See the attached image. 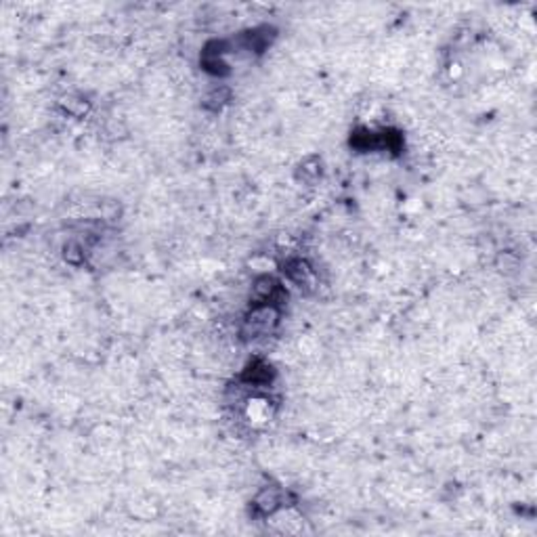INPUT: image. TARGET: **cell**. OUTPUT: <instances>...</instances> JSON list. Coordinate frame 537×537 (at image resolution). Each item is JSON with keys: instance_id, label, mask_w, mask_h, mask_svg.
Returning a JSON list of instances; mask_svg holds the SVG:
<instances>
[{"instance_id": "cell-1", "label": "cell", "mask_w": 537, "mask_h": 537, "mask_svg": "<svg viewBox=\"0 0 537 537\" xmlns=\"http://www.w3.org/2000/svg\"><path fill=\"white\" fill-rule=\"evenodd\" d=\"M277 320H279V313L275 311L273 305L268 307H256L248 317H246V323H244V329L250 338H259V336H265L268 334L275 325H277Z\"/></svg>"}, {"instance_id": "cell-2", "label": "cell", "mask_w": 537, "mask_h": 537, "mask_svg": "<svg viewBox=\"0 0 537 537\" xmlns=\"http://www.w3.org/2000/svg\"><path fill=\"white\" fill-rule=\"evenodd\" d=\"M279 502H281V497H279L277 491H263V493L256 497L254 506H256L263 514H271V512H275V510L279 508Z\"/></svg>"}]
</instances>
